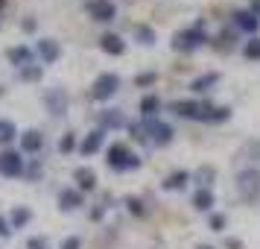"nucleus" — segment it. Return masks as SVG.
<instances>
[{
  "mask_svg": "<svg viewBox=\"0 0 260 249\" xmlns=\"http://www.w3.org/2000/svg\"><path fill=\"white\" fill-rule=\"evenodd\" d=\"M237 188H240V193H243L246 200H254V193L260 190V173L257 170H246V173H240Z\"/></svg>",
  "mask_w": 260,
  "mask_h": 249,
  "instance_id": "0eeeda50",
  "label": "nucleus"
},
{
  "mask_svg": "<svg viewBox=\"0 0 260 249\" xmlns=\"http://www.w3.org/2000/svg\"><path fill=\"white\" fill-rule=\"evenodd\" d=\"M18 135V129H15L12 120H0V144H9Z\"/></svg>",
  "mask_w": 260,
  "mask_h": 249,
  "instance_id": "4be33fe9",
  "label": "nucleus"
},
{
  "mask_svg": "<svg viewBox=\"0 0 260 249\" xmlns=\"http://www.w3.org/2000/svg\"><path fill=\"white\" fill-rule=\"evenodd\" d=\"M135 38H138L141 44H155V33L149 30V26H143V24L135 26Z\"/></svg>",
  "mask_w": 260,
  "mask_h": 249,
  "instance_id": "b1692460",
  "label": "nucleus"
},
{
  "mask_svg": "<svg viewBox=\"0 0 260 249\" xmlns=\"http://www.w3.org/2000/svg\"><path fill=\"white\" fill-rule=\"evenodd\" d=\"M193 205H196L199 211H211V205H213V193H211L208 188L196 190V197H193Z\"/></svg>",
  "mask_w": 260,
  "mask_h": 249,
  "instance_id": "a211bd4d",
  "label": "nucleus"
},
{
  "mask_svg": "<svg viewBox=\"0 0 260 249\" xmlns=\"http://www.w3.org/2000/svg\"><path fill=\"white\" fill-rule=\"evenodd\" d=\"M234 24L246 33H257V18L251 12H234Z\"/></svg>",
  "mask_w": 260,
  "mask_h": 249,
  "instance_id": "2eb2a0df",
  "label": "nucleus"
},
{
  "mask_svg": "<svg viewBox=\"0 0 260 249\" xmlns=\"http://www.w3.org/2000/svg\"><path fill=\"white\" fill-rule=\"evenodd\" d=\"M41 144H44V135L36 132V129H29V132L21 135V150H24V153H38V150H41Z\"/></svg>",
  "mask_w": 260,
  "mask_h": 249,
  "instance_id": "9b49d317",
  "label": "nucleus"
},
{
  "mask_svg": "<svg viewBox=\"0 0 260 249\" xmlns=\"http://www.w3.org/2000/svg\"><path fill=\"white\" fill-rule=\"evenodd\" d=\"M199 249H213V246H199Z\"/></svg>",
  "mask_w": 260,
  "mask_h": 249,
  "instance_id": "58836bf2",
  "label": "nucleus"
},
{
  "mask_svg": "<svg viewBox=\"0 0 260 249\" xmlns=\"http://www.w3.org/2000/svg\"><path fill=\"white\" fill-rule=\"evenodd\" d=\"M73 179L79 182L82 190H94V185H96V173L91 167H76V170H73Z\"/></svg>",
  "mask_w": 260,
  "mask_h": 249,
  "instance_id": "ddd939ff",
  "label": "nucleus"
},
{
  "mask_svg": "<svg viewBox=\"0 0 260 249\" xmlns=\"http://www.w3.org/2000/svg\"><path fill=\"white\" fill-rule=\"evenodd\" d=\"M132 132H135V138L149 141V144H158V147H164V144L173 141V129H170V123H161V120H155V118H146L141 126H132Z\"/></svg>",
  "mask_w": 260,
  "mask_h": 249,
  "instance_id": "f257e3e1",
  "label": "nucleus"
},
{
  "mask_svg": "<svg viewBox=\"0 0 260 249\" xmlns=\"http://www.w3.org/2000/svg\"><path fill=\"white\" fill-rule=\"evenodd\" d=\"M108 167L111 170H135V167H141V158H135L123 144H114L108 150Z\"/></svg>",
  "mask_w": 260,
  "mask_h": 249,
  "instance_id": "7ed1b4c3",
  "label": "nucleus"
},
{
  "mask_svg": "<svg viewBox=\"0 0 260 249\" xmlns=\"http://www.w3.org/2000/svg\"><path fill=\"white\" fill-rule=\"evenodd\" d=\"M117 88H120L117 73H103V76H96V82L91 85V97H94V100H108V97H114Z\"/></svg>",
  "mask_w": 260,
  "mask_h": 249,
  "instance_id": "39448f33",
  "label": "nucleus"
},
{
  "mask_svg": "<svg viewBox=\"0 0 260 249\" xmlns=\"http://www.w3.org/2000/svg\"><path fill=\"white\" fill-rule=\"evenodd\" d=\"M0 173L3 176H21L24 173V158H21V153H12V150L0 153Z\"/></svg>",
  "mask_w": 260,
  "mask_h": 249,
  "instance_id": "423d86ee",
  "label": "nucleus"
},
{
  "mask_svg": "<svg viewBox=\"0 0 260 249\" xmlns=\"http://www.w3.org/2000/svg\"><path fill=\"white\" fill-rule=\"evenodd\" d=\"M187 182H190V176L184 173V170H178V173H173V176L164 182V190H181Z\"/></svg>",
  "mask_w": 260,
  "mask_h": 249,
  "instance_id": "6ab92c4d",
  "label": "nucleus"
},
{
  "mask_svg": "<svg viewBox=\"0 0 260 249\" xmlns=\"http://www.w3.org/2000/svg\"><path fill=\"white\" fill-rule=\"evenodd\" d=\"M173 112L178 118H190V120H208L211 118L213 106L211 103H193V100H178L173 103Z\"/></svg>",
  "mask_w": 260,
  "mask_h": 249,
  "instance_id": "f03ea898",
  "label": "nucleus"
},
{
  "mask_svg": "<svg viewBox=\"0 0 260 249\" xmlns=\"http://www.w3.org/2000/svg\"><path fill=\"white\" fill-rule=\"evenodd\" d=\"M44 103H47V108L56 115V118L68 112V94H64L61 88H50V91H44Z\"/></svg>",
  "mask_w": 260,
  "mask_h": 249,
  "instance_id": "1a4fd4ad",
  "label": "nucleus"
},
{
  "mask_svg": "<svg viewBox=\"0 0 260 249\" xmlns=\"http://www.w3.org/2000/svg\"><path fill=\"white\" fill-rule=\"evenodd\" d=\"M248 12H251V15L260 21V0H251V9H248Z\"/></svg>",
  "mask_w": 260,
  "mask_h": 249,
  "instance_id": "4c0bfd02",
  "label": "nucleus"
},
{
  "mask_svg": "<svg viewBox=\"0 0 260 249\" xmlns=\"http://www.w3.org/2000/svg\"><path fill=\"white\" fill-rule=\"evenodd\" d=\"M38 56L44 59V65H53V62L61 56V50L56 41H50V38H44V41H38Z\"/></svg>",
  "mask_w": 260,
  "mask_h": 249,
  "instance_id": "9d476101",
  "label": "nucleus"
},
{
  "mask_svg": "<svg viewBox=\"0 0 260 249\" xmlns=\"http://www.w3.org/2000/svg\"><path fill=\"white\" fill-rule=\"evenodd\" d=\"M100 47L106 50V53H111V56H120L123 50H126V44H123V38L114 36V33H106V36L100 38Z\"/></svg>",
  "mask_w": 260,
  "mask_h": 249,
  "instance_id": "f8f14e48",
  "label": "nucleus"
},
{
  "mask_svg": "<svg viewBox=\"0 0 260 249\" xmlns=\"http://www.w3.org/2000/svg\"><path fill=\"white\" fill-rule=\"evenodd\" d=\"M216 82H219V73H205V76H199V79L190 85V88H193V91H208V88H211V85H216Z\"/></svg>",
  "mask_w": 260,
  "mask_h": 249,
  "instance_id": "412c9836",
  "label": "nucleus"
},
{
  "mask_svg": "<svg viewBox=\"0 0 260 249\" xmlns=\"http://www.w3.org/2000/svg\"><path fill=\"white\" fill-rule=\"evenodd\" d=\"M38 76H41V68H38V65H29V68L21 71V79H26V82H36Z\"/></svg>",
  "mask_w": 260,
  "mask_h": 249,
  "instance_id": "bb28decb",
  "label": "nucleus"
},
{
  "mask_svg": "<svg viewBox=\"0 0 260 249\" xmlns=\"http://www.w3.org/2000/svg\"><path fill=\"white\" fill-rule=\"evenodd\" d=\"M228 118H231V108H213L208 120H211V123H222V120H228Z\"/></svg>",
  "mask_w": 260,
  "mask_h": 249,
  "instance_id": "c85d7f7f",
  "label": "nucleus"
},
{
  "mask_svg": "<svg viewBox=\"0 0 260 249\" xmlns=\"http://www.w3.org/2000/svg\"><path fill=\"white\" fill-rule=\"evenodd\" d=\"M88 12H91L94 21H103V24H106V21H111V18L117 15V9H114L111 0H91V3H88Z\"/></svg>",
  "mask_w": 260,
  "mask_h": 249,
  "instance_id": "6e6552de",
  "label": "nucleus"
},
{
  "mask_svg": "<svg viewBox=\"0 0 260 249\" xmlns=\"http://www.w3.org/2000/svg\"><path fill=\"white\" fill-rule=\"evenodd\" d=\"M29 56H32V53H29L26 47H12V50H9V62H12V65H18V68L29 65Z\"/></svg>",
  "mask_w": 260,
  "mask_h": 249,
  "instance_id": "aec40b11",
  "label": "nucleus"
},
{
  "mask_svg": "<svg viewBox=\"0 0 260 249\" xmlns=\"http://www.w3.org/2000/svg\"><path fill=\"white\" fill-rule=\"evenodd\" d=\"M73 147H76V138H73V135H64V138L59 141V150H61V153H71Z\"/></svg>",
  "mask_w": 260,
  "mask_h": 249,
  "instance_id": "c756f323",
  "label": "nucleus"
},
{
  "mask_svg": "<svg viewBox=\"0 0 260 249\" xmlns=\"http://www.w3.org/2000/svg\"><path fill=\"white\" fill-rule=\"evenodd\" d=\"M0 6H3V0H0Z\"/></svg>",
  "mask_w": 260,
  "mask_h": 249,
  "instance_id": "ea45409f",
  "label": "nucleus"
},
{
  "mask_svg": "<svg viewBox=\"0 0 260 249\" xmlns=\"http://www.w3.org/2000/svg\"><path fill=\"white\" fill-rule=\"evenodd\" d=\"M100 147H103V129H94V132H91V135L82 141V153L91 155V153H96Z\"/></svg>",
  "mask_w": 260,
  "mask_h": 249,
  "instance_id": "f3484780",
  "label": "nucleus"
},
{
  "mask_svg": "<svg viewBox=\"0 0 260 249\" xmlns=\"http://www.w3.org/2000/svg\"><path fill=\"white\" fill-rule=\"evenodd\" d=\"M79 205H82L79 190H61V193H59V208H64V211H73V208H79Z\"/></svg>",
  "mask_w": 260,
  "mask_h": 249,
  "instance_id": "4468645a",
  "label": "nucleus"
},
{
  "mask_svg": "<svg viewBox=\"0 0 260 249\" xmlns=\"http://www.w3.org/2000/svg\"><path fill=\"white\" fill-rule=\"evenodd\" d=\"M103 126L106 129H120V126H126V118L120 115V112H114V108H108V112H103Z\"/></svg>",
  "mask_w": 260,
  "mask_h": 249,
  "instance_id": "dca6fc26",
  "label": "nucleus"
},
{
  "mask_svg": "<svg viewBox=\"0 0 260 249\" xmlns=\"http://www.w3.org/2000/svg\"><path fill=\"white\" fill-rule=\"evenodd\" d=\"M208 38H205V33L202 30H181V33H176L173 36V50H184V53H190V50H196V47H202Z\"/></svg>",
  "mask_w": 260,
  "mask_h": 249,
  "instance_id": "20e7f679",
  "label": "nucleus"
},
{
  "mask_svg": "<svg viewBox=\"0 0 260 249\" xmlns=\"http://www.w3.org/2000/svg\"><path fill=\"white\" fill-rule=\"evenodd\" d=\"M126 205H129V211H132V214H143L141 200H135V197H129V200H126Z\"/></svg>",
  "mask_w": 260,
  "mask_h": 249,
  "instance_id": "7c9ffc66",
  "label": "nucleus"
},
{
  "mask_svg": "<svg viewBox=\"0 0 260 249\" xmlns=\"http://www.w3.org/2000/svg\"><path fill=\"white\" fill-rule=\"evenodd\" d=\"M246 59H260V38H251L246 44Z\"/></svg>",
  "mask_w": 260,
  "mask_h": 249,
  "instance_id": "cd10ccee",
  "label": "nucleus"
},
{
  "mask_svg": "<svg viewBox=\"0 0 260 249\" xmlns=\"http://www.w3.org/2000/svg\"><path fill=\"white\" fill-rule=\"evenodd\" d=\"M213 176H216V170H213V167H199V170H196V179H199L205 188H208V182H211Z\"/></svg>",
  "mask_w": 260,
  "mask_h": 249,
  "instance_id": "a878e982",
  "label": "nucleus"
},
{
  "mask_svg": "<svg viewBox=\"0 0 260 249\" xmlns=\"http://www.w3.org/2000/svg\"><path fill=\"white\" fill-rule=\"evenodd\" d=\"M26 246H29V249H47V240H44V237H32Z\"/></svg>",
  "mask_w": 260,
  "mask_h": 249,
  "instance_id": "2f4dec72",
  "label": "nucleus"
},
{
  "mask_svg": "<svg viewBox=\"0 0 260 249\" xmlns=\"http://www.w3.org/2000/svg\"><path fill=\"white\" fill-rule=\"evenodd\" d=\"M29 217H32V214H29V208H15V211H12V226H18V229H21V226L29 223Z\"/></svg>",
  "mask_w": 260,
  "mask_h": 249,
  "instance_id": "393cba45",
  "label": "nucleus"
},
{
  "mask_svg": "<svg viewBox=\"0 0 260 249\" xmlns=\"http://www.w3.org/2000/svg\"><path fill=\"white\" fill-rule=\"evenodd\" d=\"M135 82H138V85H152V82H155V73H141Z\"/></svg>",
  "mask_w": 260,
  "mask_h": 249,
  "instance_id": "72a5a7b5",
  "label": "nucleus"
},
{
  "mask_svg": "<svg viewBox=\"0 0 260 249\" xmlns=\"http://www.w3.org/2000/svg\"><path fill=\"white\" fill-rule=\"evenodd\" d=\"M158 106H161V100H158V97H143L141 115H143V118H152L155 112H158Z\"/></svg>",
  "mask_w": 260,
  "mask_h": 249,
  "instance_id": "5701e85b",
  "label": "nucleus"
},
{
  "mask_svg": "<svg viewBox=\"0 0 260 249\" xmlns=\"http://www.w3.org/2000/svg\"><path fill=\"white\" fill-rule=\"evenodd\" d=\"M211 226L216 229V232H222V226H225V217H222V214H213V217H211Z\"/></svg>",
  "mask_w": 260,
  "mask_h": 249,
  "instance_id": "473e14b6",
  "label": "nucleus"
},
{
  "mask_svg": "<svg viewBox=\"0 0 260 249\" xmlns=\"http://www.w3.org/2000/svg\"><path fill=\"white\" fill-rule=\"evenodd\" d=\"M82 243H79V237H68L64 243H61V249H79Z\"/></svg>",
  "mask_w": 260,
  "mask_h": 249,
  "instance_id": "f704fd0d",
  "label": "nucleus"
},
{
  "mask_svg": "<svg viewBox=\"0 0 260 249\" xmlns=\"http://www.w3.org/2000/svg\"><path fill=\"white\" fill-rule=\"evenodd\" d=\"M225 246H228V249H243V243H240L237 237H228V240H225Z\"/></svg>",
  "mask_w": 260,
  "mask_h": 249,
  "instance_id": "e433bc0d",
  "label": "nucleus"
},
{
  "mask_svg": "<svg viewBox=\"0 0 260 249\" xmlns=\"http://www.w3.org/2000/svg\"><path fill=\"white\" fill-rule=\"evenodd\" d=\"M9 235H12V229H9V223L0 217V237H9Z\"/></svg>",
  "mask_w": 260,
  "mask_h": 249,
  "instance_id": "c9c22d12",
  "label": "nucleus"
}]
</instances>
